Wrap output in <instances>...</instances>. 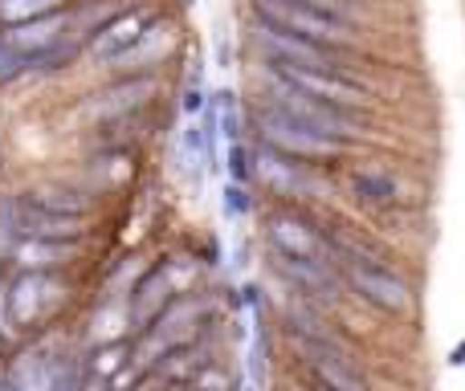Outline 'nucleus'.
<instances>
[{
    "label": "nucleus",
    "instance_id": "obj_9",
    "mask_svg": "<svg viewBox=\"0 0 465 391\" xmlns=\"http://www.w3.org/2000/svg\"><path fill=\"white\" fill-rule=\"evenodd\" d=\"M155 24L152 8H127V13H114L111 21H103L94 33H90V57L94 62H123L131 49L143 41V33Z\"/></svg>",
    "mask_w": 465,
    "mask_h": 391
},
{
    "label": "nucleus",
    "instance_id": "obj_26",
    "mask_svg": "<svg viewBox=\"0 0 465 391\" xmlns=\"http://www.w3.org/2000/svg\"><path fill=\"white\" fill-rule=\"evenodd\" d=\"M0 391H8V387H5V363H0Z\"/></svg>",
    "mask_w": 465,
    "mask_h": 391
},
{
    "label": "nucleus",
    "instance_id": "obj_4",
    "mask_svg": "<svg viewBox=\"0 0 465 391\" xmlns=\"http://www.w3.org/2000/svg\"><path fill=\"white\" fill-rule=\"evenodd\" d=\"M339 269V278L355 289L368 306L384 314H409L412 310V289L404 278H396L388 265H376V261H360V257H331Z\"/></svg>",
    "mask_w": 465,
    "mask_h": 391
},
{
    "label": "nucleus",
    "instance_id": "obj_3",
    "mask_svg": "<svg viewBox=\"0 0 465 391\" xmlns=\"http://www.w3.org/2000/svg\"><path fill=\"white\" fill-rule=\"evenodd\" d=\"M253 127L262 147H270L282 160H302V163H319V160H335L343 155V139L322 135V131L306 127V122L290 119V114L273 111V106H262L253 114Z\"/></svg>",
    "mask_w": 465,
    "mask_h": 391
},
{
    "label": "nucleus",
    "instance_id": "obj_18",
    "mask_svg": "<svg viewBox=\"0 0 465 391\" xmlns=\"http://www.w3.org/2000/svg\"><path fill=\"white\" fill-rule=\"evenodd\" d=\"M351 184H355V196L363 200V204H371V208H392L396 204V180L388 176L384 168H360L351 176Z\"/></svg>",
    "mask_w": 465,
    "mask_h": 391
},
{
    "label": "nucleus",
    "instance_id": "obj_25",
    "mask_svg": "<svg viewBox=\"0 0 465 391\" xmlns=\"http://www.w3.org/2000/svg\"><path fill=\"white\" fill-rule=\"evenodd\" d=\"M221 204H225V216H232V220L245 216L249 204H253V200H249V184H225V200H221Z\"/></svg>",
    "mask_w": 465,
    "mask_h": 391
},
{
    "label": "nucleus",
    "instance_id": "obj_23",
    "mask_svg": "<svg viewBox=\"0 0 465 391\" xmlns=\"http://www.w3.org/2000/svg\"><path fill=\"white\" fill-rule=\"evenodd\" d=\"M180 106H184L188 119H196V114L204 111V86H201V62H193V70H188V82H184V94H180Z\"/></svg>",
    "mask_w": 465,
    "mask_h": 391
},
{
    "label": "nucleus",
    "instance_id": "obj_5",
    "mask_svg": "<svg viewBox=\"0 0 465 391\" xmlns=\"http://www.w3.org/2000/svg\"><path fill=\"white\" fill-rule=\"evenodd\" d=\"M265 73L278 82H286L290 90H302L311 98H322L331 106H343V111H360L368 103V86L355 82L351 73H327V70H306V65H290V62H273L265 57Z\"/></svg>",
    "mask_w": 465,
    "mask_h": 391
},
{
    "label": "nucleus",
    "instance_id": "obj_8",
    "mask_svg": "<svg viewBox=\"0 0 465 391\" xmlns=\"http://www.w3.org/2000/svg\"><path fill=\"white\" fill-rule=\"evenodd\" d=\"M270 78V73H265ZM273 82V111H282V114H290V119H298V122H306V127H314V131H322V135H335V139H343L347 131H355V111H343V106H331V103H322V98H311V94H302V90H290L286 82H278V78H270Z\"/></svg>",
    "mask_w": 465,
    "mask_h": 391
},
{
    "label": "nucleus",
    "instance_id": "obj_7",
    "mask_svg": "<svg viewBox=\"0 0 465 391\" xmlns=\"http://www.w3.org/2000/svg\"><path fill=\"white\" fill-rule=\"evenodd\" d=\"M188 294L184 278H180V265L176 261H160L135 281V289L127 294V322L131 330H147L163 310L172 306V298Z\"/></svg>",
    "mask_w": 465,
    "mask_h": 391
},
{
    "label": "nucleus",
    "instance_id": "obj_11",
    "mask_svg": "<svg viewBox=\"0 0 465 391\" xmlns=\"http://www.w3.org/2000/svg\"><path fill=\"white\" fill-rule=\"evenodd\" d=\"M302 351H306V367H311L319 391H371L363 371L339 347H331L327 338H311V343H302Z\"/></svg>",
    "mask_w": 465,
    "mask_h": 391
},
{
    "label": "nucleus",
    "instance_id": "obj_13",
    "mask_svg": "<svg viewBox=\"0 0 465 391\" xmlns=\"http://www.w3.org/2000/svg\"><path fill=\"white\" fill-rule=\"evenodd\" d=\"M16 232L33 237V240H82L86 237V220L45 212V208H37L33 200L16 196Z\"/></svg>",
    "mask_w": 465,
    "mask_h": 391
},
{
    "label": "nucleus",
    "instance_id": "obj_1",
    "mask_svg": "<svg viewBox=\"0 0 465 391\" xmlns=\"http://www.w3.org/2000/svg\"><path fill=\"white\" fill-rule=\"evenodd\" d=\"M65 302H70V281L62 273L16 269V278L5 281V322L21 335H33L45 322H54Z\"/></svg>",
    "mask_w": 465,
    "mask_h": 391
},
{
    "label": "nucleus",
    "instance_id": "obj_27",
    "mask_svg": "<svg viewBox=\"0 0 465 391\" xmlns=\"http://www.w3.org/2000/svg\"><path fill=\"white\" fill-rule=\"evenodd\" d=\"M184 5H196V0H184Z\"/></svg>",
    "mask_w": 465,
    "mask_h": 391
},
{
    "label": "nucleus",
    "instance_id": "obj_2",
    "mask_svg": "<svg viewBox=\"0 0 465 391\" xmlns=\"http://www.w3.org/2000/svg\"><path fill=\"white\" fill-rule=\"evenodd\" d=\"M253 21H265L282 33L319 41V45L347 49L351 45V21L311 5V0H253Z\"/></svg>",
    "mask_w": 465,
    "mask_h": 391
},
{
    "label": "nucleus",
    "instance_id": "obj_10",
    "mask_svg": "<svg viewBox=\"0 0 465 391\" xmlns=\"http://www.w3.org/2000/svg\"><path fill=\"white\" fill-rule=\"evenodd\" d=\"M265 237H270L278 257H290V261H327V237H322V229H314L298 212H286V208L273 212L265 220Z\"/></svg>",
    "mask_w": 465,
    "mask_h": 391
},
{
    "label": "nucleus",
    "instance_id": "obj_19",
    "mask_svg": "<svg viewBox=\"0 0 465 391\" xmlns=\"http://www.w3.org/2000/svg\"><path fill=\"white\" fill-rule=\"evenodd\" d=\"M143 94H152V78H131V82H123L119 90H111V94L98 98L94 114H103V119H111V114H127L143 103Z\"/></svg>",
    "mask_w": 465,
    "mask_h": 391
},
{
    "label": "nucleus",
    "instance_id": "obj_21",
    "mask_svg": "<svg viewBox=\"0 0 465 391\" xmlns=\"http://www.w3.org/2000/svg\"><path fill=\"white\" fill-rule=\"evenodd\" d=\"M225 171H229V184H249L253 180V155L245 152V143L225 147Z\"/></svg>",
    "mask_w": 465,
    "mask_h": 391
},
{
    "label": "nucleus",
    "instance_id": "obj_17",
    "mask_svg": "<svg viewBox=\"0 0 465 391\" xmlns=\"http://www.w3.org/2000/svg\"><path fill=\"white\" fill-rule=\"evenodd\" d=\"M127 367H131V343H127V338H114V343H98L94 351H90V359L82 363V371H86V376L106 379V384H114V379H119Z\"/></svg>",
    "mask_w": 465,
    "mask_h": 391
},
{
    "label": "nucleus",
    "instance_id": "obj_15",
    "mask_svg": "<svg viewBox=\"0 0 465 391\" xmlns=\"http://www.w3.org/2000/svg\"><path fill=\"white\" fill-rule=\"evenodd\" d=\"M74 257H78V240H33V237H21L13 245V253H8V261H16V269L62 273Z\"/></svg>",
    "mask_w": 465,
    "mask_h": 391
},
{
    "label": "nucleus",
    "instance_id": "obj_20",
    "mask_svg": "<svg viewBox=\"0 0 465 391\" xmlns=\"http://www.w3.org/2000/svg\"><path fill=\"white\" fill-rule=\"evenodd\" d=\"M62 8H70V0H0V29L37 21V16H54Z\"/></svg>",
    "mask_w": 465,
    "mask_h": 391
},
{
    "label": "nucleus",
    "instance_id": "obj_22",
    "mask_svg": "<svg viewBox=\"0 0 465 391\" xmlns=\"http://www.w3.org/2000/svg\"><path fill=\"white\" fill-rule=\"evenodd\" d=\"M16 240H21V232H16V196H0V257L13 253Z\"/></svg>",
    "mask_w": 465,
    "mask_h": 391
},
{
    "label": "nucleus",
    "instance_id": "obj_14",
    "mask_svg": "<svg viewBox=\"0 0 465 391\" xmlns=\"http://www.w3.org/2000/svg\"><path fill=\"white\" fill-rule=\"evenodd\" d=\"M57 355H49L45 347H25L21 355H13V363L5 367V387L8 391H54L57 379Z\"/></svg>",
    "mask_w": 465,
    "mask_h": 391
},
{
    "label": "nucleus",
    "instance_id": "obj_6",
    "mask_svg": "<svg viewBox=\"0 0 465 391\" xmlns=\"http://www.w3.org/2000/svg\"><path fill=\"white\" fill-rule=\"evenodd\" d=\"M253 37L265 49V57L273 62H290V65H306V70H327V73H347V54L335 45H319V41L294 37V33H282L265 21H253Z\"/></svg>",
    "mask_w": 465,
    "mask_h": 391
},
{
    "label": "nucleus",
    "instance_id": "obj_16",
    "mask_svg": "<svg viewBox=\"0 0 465 391\" xmlns=\"http://www.w3.org/2000/svg\"><path fill=\"white\" fill-rule=\"evenodd\" d=\"M25 200H33V204L45 208V212L78 216V220H86L90 208H94V200H90L86 192H78V188H65V184H41V188H33V192H25Z\"/></svg>",
    "mask_w": 465,
    "mask_h": 391
},
{
    "label": "nucleus",
    "instance_id": "obj_24",
    "mask_svg": "<svg viewBox=\"0 0 465 391\" xmlns=\"http://www.w3.org/2000/svg\"><path fill=\"white\" fill-rule=\"evenodd\" d=\"M25 70H29V62H25L21 54H13V49L0 41V86H13V82L21 78Z\"/></svg>",
    "mask_w": 465,
    "mask_h": 391
},
{
    "label": "nucleus",
    "instance_id": "obj_12",
    "mask_svg": "<svg viewBox=\"0 0 465 391\" xmlns=\"http://www.w3.org/2000/svg\"><path fill=\"white\" fill-rule=\"evenodd\" d=\"M70 37V8L54 16H37V21H25V24H5L0 29V41H5L13 54H21L25 62H37L41 54H49L54 45Z\"/></svg>",
    "mask_w": 465,
    "mask_h": 391
}]
</instances>
